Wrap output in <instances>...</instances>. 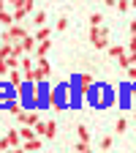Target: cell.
I'll return each instance as SVG.
<instances>
[{"label":"cell","mask_w":136,"mask_h":153,"mask_svg":"<svg viewBox=\"0 0 136 153\" xmlns=\"http://www.w3.org/2000/svg\"><path fill=\"white\" fill-rule=\"evenodd\" d=\"M85 99L93 109H106L114 104V88L106 82H93V88L85 93Z\"/></svg>","instance_id":"obj_1"},{"label":"cell","mask_w":136,"mask_h":153,"mask_svg":"<svg viewBox=\"0 0 136 153\" xmlns=\"http://www.w3.org/2000/svg\"><path fill=\"white\" fill-rule=\"evenodd\" d=\"M16 93H19V101L25 104V109H33V107L38 109V85L33 79H25L16 88Z\"/></svg>","instance_id":"obj_2"},{"label":"cell","mask_w":136,"mask_h":153,"mask_svg":"<svg viewBox=\"0 0 136 153\" xmlns=\"http://www.w3.org/2000/svg\"><path fill=\"white\" fill-rule=\"evenodd\" d=\"M117 93H120V107L123 109H133V82L125 79L117 85Z\"/></svg>","instance_id":"obj_3"},{"label":"cell","mask_w":136,"mask_h":153,"mask_svg":"<svg viewBox=\"0 0 136 153\" xmlns=\"http://www.w3.org/2000/svg\"><path fill=\"white\" fill-rule=\"evenodd\" d=\"M14 99H19V93H16V88L3 76V82H0V109H6Z\"/></svg>","instance_id":"obj_4"},{"label":"cell","mask_w":136,"mask_h":153,"mask_svg":"<svg viewBox=\"0 0 136 153\" xmlns=\"http://www.w3.org/2000/svg\"><path fill=\"white\" fill-rule=\"evenodd\" d=\"M90 41H93L95 49H106V47H109V30H106L104 25L90 27Z\"/></svg>","instance_id":"obj_5"},{"label":"cell","mask_w":136,"mask_h":153,"mask_svg":"<svg viewBox=\"0 0 136 153\" xmlns=\"http://www.w3.org/2000/svg\"><path fill=\"white\" fill-rule=\"evenodd\" d=\"M93 82H95V79H93L90 74H74V76H71V88H74L76 93H82V96L93 88Z\"/></svg>","instance_id":"obj_6"},{"label":"cell","mask_w":136,"mask_h":153,"mask_svg":"<svg viewBox=\"0 0 136 153\" xmlns=\"http://www.w3.org/2000/svg\"><path fill=\"white\" fill-rule=\"evenodd\" d=\"M49 74H52V68H49V60H46V57H38V63L33 66V82L49 79Z\"/></svg>","instance_id":"obj_7"},{"label":"cell","mask_w":136,"mask_h":153,"mask_svg":"<svg viewBox=\"0 0 136 153\" xmlns=\"http://www.w3.org/2000/svg\"><path fill=\"white\" fill-rule=\"evenodd\" d=\"M35 134H38V137H44V140H52L54 134H57V123L54 120H38L35 123Z\"/></svg>","instance_id":"obj_8"},{"label":"cell","mask_w":136,"mask_h":153,"mask_svg":"<svg viewBox=\"0 0 136 153\" xmlns=\"http://www.w3.org/2000/svg\"><path fill=\"white\" fill-rule=\"evenodd\" d=\"M25 36H27V33H25V27L19 25V22H14L11 27H6V33L0 36V38H8V41H14V44H16V41H22Z\"/></svg>","instance_id":"obj_9"},{"label":"cell","mask_w":136,"mask_h":153,"mask_svg":"<svg viewBox=\"0 0 136 153\" xmlns=\"http://www.w3.org/2000/svg\"><path fill=\"white\" fill-rule=\"evenodd\" d=\"M16 120L22 123V126H35L41 118H38V112H35V107H33V109H22V112L16 115Z\"/></svg>","instance_id":"obj_10"},{"label":"cell","mask_w":136,"mask_h":153,"mask_svg":"<svg viewBox=\"0 0 136 153\" xmlns=\"http://www.w3.org/2000/svg\"><path fill=\"white\" fill-rule=\"evenodd\" d=\"M16 44H19V47H22V49H25V55H30V52H35V44H38V38L27 33V36L22 38V41H16Z\"/></svg>","instance_id":"obj_11"},{"label":"cell","mask_w":136,"mask_h":153,"mask_svg":"<svg viewBox=\"0 0 136 153\" xmlns=\"http://www.w3.org/2000/svg\"><path fill=\"white\" fill-rule=\"evenodd\" d=\"M6 140L11 145V150H19V148H22V137H19V131H14V128L6 131Z\"/></svg>","instance_id":"obj_12"},{"label":"cell","mask_w":136,"mask_h":153,"mask_svg":"<svg viewBox=\"0 0 136 153\" xmlns=\"http://www.w3.org/2000/svg\"><path fill=\"white\" fill-rule=\"evenodd\" d=\"M6 79L14 85V88H19V85H22L25 82V74H22V68H11L8 71V76H6Z\"/></svg>","instance_id":"obj_13"},{"label":"cell","mask_w":136,"mask_h":153,"mask_svg":"<svg viewBox=\"0 0 136 153\" xmlns=\"http://www.w3.org/2000/svg\"><path fill=\"white\" fill-rule=\"evenodd\" d=\"M41 145H44V137H33V140H25V142H22L25 150H38Z\"/></svg>","instance_id":"obj_14"},{"label":"cell","mask_w":136,"mask_h":153,"mask_svg":"<svg viewBox=\"0 0 136 153\" xmlns=\"http://www.w3.org/2000/svg\"><path fill=\"white\" fill-rule=\"evenodd\" d=\"M49 47H52V44H49V38L38 41V44H35V55H38V57H46V55H49Z\"/></svg>","instance_id":"obj_15"},{"label":"cell","mask_w":136,"mask_h":153,"mask_svg":"<svg viewBox=\"0 0 136 153\" xmlns=\"http://www.w3.org/2000/svg\"><path fill=\"white\" fill-rule=\"evenodd\" d=\"M106 52H109V55L114 57V60H117V57H123V55H125L128 49H125V47H120V44H109V47H106Z\"/></svg>","instance_id":"obj_16"},{"label":"cell","mask_w":136,"mask_h":153,"mask_svg":"<svg viewBox=\"0 0 136 153\" xmlns=\"http://www.w3.org/2000/svg\"><path fill=\"white\" fill-rule=\"evenodd\" d=\"M0 25H3V27H11L14 25V14L6 11V8H0Z\"/></svg>","instance_id":"obj_17"},{"label":"cell","mask_w":136,"mask_h":153,"mask_svg":"<svg viewBox=\"0 0 136 153\" xmlns=\"http://www.w3.org/2000/svg\"><path fill=\"white\" fill-rule=\"evenodd\" d=\"M90 150H93L90 140H79V142H76V153H90Z\"/></svg>","instance_id":"obj_18"},{"label":"cell","mask_w":136,"mask_h":153,"mask_svg":"<svg viewBox=\"0 0 136 153\" xmlns=\"http://www.w3.org/2000/svg\"><path fill=\"white\" fill-rule=\"evenodd\" d=\"M11 14H14V22H22V19H25V16L30 14V11H27V8H22V6H16V8L11 11Z\"/></svg>","instance_id":"obj_19"},{"label":"cell","mask_w":136,"mask_h":153,"mask_svg":"<svg viewBox=\"0 0 136 153\" xmlns=\"http://www.w3.org/2000/svg\"><path fill=\"white\" fill-rule=\"evenodd\" d=\"M33 25H35V27L46 25V14H44V11H35V14H33Z\"/></svg>","instance_id":"obj_20"},{"label":"cell","mask_w":136,"mask_h":153,"mask_svg":"<svg viewBox=\"0 0 136 153\" xmlns=\"http://www.w3.org/2000/svg\"><path fill=\"white\" fill-rule=\"evenodd\" d=\"M52 36V30L46 27V25H41V27H38V33H35V38H38V41H44V38H49Z\"/></svg>","instance_id":"obj_21"},{"label":"cell","mask_w":136,"mask_h":153,"mask_svg":"<svg viewBox=\"0 0 136 153\" xmlns=\"http://www.w3.org/2000/svg\"><path fill=\"white\" fill-rule=\"evenodd\" d=\"M76 134H79V140H90V128H87L85 123H79V126H76Z\"/></svg>","instance_id":"obj_22"},{"label":"cell","mask_w":136,"mask_h":153,"mask_svg":"<svg viewBox=\"0 0 136 153\" xmlns=\"http://www.w3.org/2000/svg\"><path fill=\"white\" fill-rule=\"evenodd\" d=\"M104 25V14H90V27H98Z\"/></svg>","instance_id":"obj_23"},{"label":"cell","mask_w":136,"mask_h":153,"mask_svg":"<svg viewBox=\"0 0 136 153\" xmlns=\"http://www.w3.org/2000/svg\"><path fill=\"white\" fill-rule=\"evenodd\" d=\"M8 71H11L8 60H6V57H0V76H8Z\"/></svg>","instance_id":"obj_24"},{"label":"cell","mask_w":136,"mask_h":153,"mask_svg":"<svg viewBox=\"0 0 136 153\" xmlns=\"http://www.w3.org/2000/svg\"><path fill=\"white\" fill-rule=\"evenodd\" d=\"M125 128H128V120H125V118H120L117 123H114V131H117V134H123Z\"/></svg>","instance_id":"obj_25"},{"label":"cell","mask_w":136,"mask_h":153,"mask_svg":"<svg viewBox=\"0 0 136 153\" xmlns=\"http://www.w3.org/2000/svg\"><path fill=\"white\" fill-rule=\"evenodd\" d=\"M16 6H22V8H27V11H33V6H35V0H19ZM16 6H14V8H16Z\"/></svg>","instance_id":"obj_26"},{"label":"cell","mask_w":136,"mask_h":153,"mask_svg":"<svg viewBox=\"0 0 136 153\" xmlns=\"http://www.w3.org/2000/svg\"><path fill=\"white\" fill-rule=\"evenodd\" d=\"M57 30H65L68 27V16H60V19H57V25H54Z\"/></svg>","instance_id":"obj_27"},{"label":"cell","mask_w":136,"mask_h":153,"mask_svg":"<svg viewBox=\"0 0 136 153\" xmlns=\"http://www.w3.org/2000/svg\"><path fill=\"white\" fill-rule=\"evenodd\" d=\"M131 8V0H117V11H128Z\"/></svg>","instance_id":"obj_28"},{"label":"cell","mask_w":136,"mask_h":153,"mask_svg":"<svg viewBox=\"0 0 136 153\" xmlns=\"http://www.w3.org/2000/svg\"><path fill=\"white\" fill-rule=\"evenodd\" d=\"M125 49H128V52H136V33H131V41H128Z\"/></svg>","instance_id":"obj_29"},{"label":"cell","mask_w":136,"mask_h":153,"mask_svg":"<svg viewBox=\"0 0 136 153\" xmlns=\"http://www.w3.org/2000/svg\"><path fill=\"white\" fill-rule=\"evenodd\" d=\"M98 145H101V150H109V148H112V137H104Z\"/></svg>","instance_id":"obj_30"},{"label":"cell","mask_w":136,"mask_h":153,"mask_svg":"<svg viewBox=\"0 0 136 153\" xmlns=\"http://www.w3.org/2000/svg\"><path fill=\"white\" fill-rule=\"evenodd\" d=\"M128 79H131V82H136V63H133V66H128Z\"/></svg>","instance_id":"obj_31"},{"label":"cell","mask_w":136,"mask_h":153,"mask_svg":"<svg viewBox=\"0 0 136 153\" xmlns=\"http://www.w3.org/2000/svg\"><path fill=\"white\" fill-rule=\"evenodd\" d=\"M8 148H11V145H8V140H6V137H0V150H8Z\"/></svg>","instance_id":"obj_32"},{"label":"cell","mask_w":136,"mask_h":153,"mask_svg":"<svg viewBox=\"0 0 136 153\" xmlns=\"http://www.w3.org/2000/svg\"><path fill=\"white\" fill-rule=\"evenodd\" d=\"M106 6H112V8H117V0H104Z\"/></svg>","instance_id":"obj_33"},{"label":"cell","mask_w":136,"mask_h":153,"mask_svg":"<svg viewBox=\"0 0 136 153\" xmlns=\"http://www.w3.org/2000/svg\"><path fill=\"white\" fill-rule=\"evenodd\" d=\"M128 30H131V33H136V19H133L131 25H128Z\"/></svg>","instance_id":"obj_34"},{"label":"cell","mask_w":136,"mask_h":153,"mask_svg":"<svg viewBox=\"0 0 136 153\" xmlns=\"http://www.w3.org/2000/svg\"><path fill=\"white\" fill-rule=\"evenodd\" d=\"M6 3H8V6H16V3H19V0H6Z\"/></svg>","instance_id":"obj_35"},{"label":"cell","mask_w":136,"mask_h":153,"mask_svg":"<svg viewBox=\"0 0 136 153\" xmlns=\"http://www.w3.org/2000/svg\"><path fill=\"white\" fill-rule=\"evenodd\" d=\"M0 8H6V0H0Z\"/></svg>","instance_id":"obj_36"},{"label":"cell","mask_w":136,"mask_h":153,"mask_svg":"<svg viewBox=\"0 0 136 153\" xmlns=\"http://www.w3.org/2000/svg\"><path fill=\"white\" fill-rule=\"evenodd\" d=\"M131 6H133V8H136V0H131Z\"/></svg>","instance_id":"obj_37"},{"label":"cell","mask_w":136,"mask_h":153,"mask_svg":"<svg viewBox=\"0 0 136 153\" xmlns=\"http://www.w3.org/2000/svg\"><path fill=\"white\" fill-rule=\"evenodd\" d=\"M0 137H3V134H0Z\"/></svg>","instance_id":"obj_38"}]
</instances>
